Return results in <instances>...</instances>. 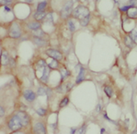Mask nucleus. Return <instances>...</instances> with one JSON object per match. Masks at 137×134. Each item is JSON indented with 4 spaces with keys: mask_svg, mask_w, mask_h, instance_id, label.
I'll return each mask as SVG.
<instances>
[{
    "mask_svg": "<svg viewBox=\"0 0 137 134\" xmlns=\"http://www.w3.org/2000/svg\"><path fill=\"white\" fill-rule=\"evenodd\" d=\"M73 15L74 17L78 18L79 21L85 18L86 16H89V11L86 7L83 6H79L75 8V10L73 12Z\"/></svg>",
    "mask_w": 137,
    "mask_h": 134,
    "instance_id": "nucleus-1",
    "label": "nucleus"
},
{
    "mask_svg": "<svg viewBox=\"0 0 137 134\" xmlns=\"http://www.w3.org/2000/svg\"><path fill=\"white\" fill-rule=\"evenodd\" d=\"M22 122L20 119V118L17 115L13 116V118L10 120L9 123H8V126H9L10 129H11L12 131H16L20 129L22 127Z\"/></svg>",
    "mask_w": 137,
    "mask_h": 134,
    "instance_id": "nucleus-2",
    "label": "nucleus"
},
{
    "mask_svg": "<svg viewBox=\"0 0 137 134\" xmlns=\"http://www.w3.org/2000/svg\"><path fill=\"white\" fill-rule=\"evenodd\" d=\"M72 6H73V3L72 2H67L63 7V9L61 10V16L63 18H66L69 16L72 11Z\"/></svg>",
    "mask_w": 137,
    "mask_h": 134,
    "instance_id": "nucleus-3",
    "label": "nucleus"
},
{
    "mask_svg": "<svg viewBox=\"0 0 137 134\" xmlns=\"http://www.w3.org/2000/svg\"><path fill=\"white\" fill-rule=\"evenodd\" d=\"M21 29H20L19 26L16 24H13L10 28V37H12L13 39H17L21 36Z\"/></svg>",
    "mask_w": 137,
    "mask_h": 134,
    "instance_id": "nucleus-4",
    "label": "nucleus"
},
{
    "mask_svg": "<svg viewBox=\"0 0 137 134\" xmlns=\"http://www.w3.org/2000/svg\"><path fill=\"white\" fill-rule=\"evenodd\" d=\"M46 54L49 56L53 58V59H55L56 61H60V60L62 59V54L59 51H57V50H56V49H47L46 50Z\"/></svg>",
    "mask_w": 137,
    "mask_h": 134,
    "instance_id": "nucleus-5",
    "label": "nucleus"
},
{
    "mask_svg": "<svg viewBox=\"0 0 137 134\" xmlns=\"http://www.w3.org/2000/svg\"><path fill=\"white\" fill-rule=\"evenodd\" d=\"M16 115H17L21 122H22V125H27L29 122V117L28 115L25 113V112H21V111H19L17 112V114H16Z\"/></svg>",
    "mask_w": 137,
    "mask_h": 134,
    "instance_id": "nucleus-6",
    "label": "nucleus"
},
{
    "mask_svg": "<svg viewBox=\"0 0 137 134\" xmlns=\"http://www.w3.org/2000/svg\"><path fill=\"white\" fill-rule=\"evenodd\" d=\"M34 132L39 134H44L46 132L44 125L41 122H38L35 125V126H34Z\"/></svg>",
    "mask_w": 137,
    "mask_h": 134,
    "instance_id": "nucleus-7",
    "label": "nucleus"
},
{
    "mask_svg": "<svg viewBox=\"0 0 137 134\" xmlns=\"http://www.w3.org/2000/svg\"><path fill=\"white\" fill-rule=\"evenodd\" d=\"M128 16L131 19H136L137 18V8L134 7L133 6H131L129 9L127 10Z\"/></svg>",
    "mask_w": 137,
    "mask_h": 134,
    "instance_id": "nucleus-8",
    "label": "nucleus"
},
{
    "mask_svg": "<svg viewBox=\"0 0 137 134\" xmlns=\"http://www.w3.org/2000/svg\"><path fill=\"white\" fill-rule=\"evenodd\" d=\"M24 97L28 101L31 102L35 99V94L31 90H25L24 93Z\"/></svg>",
    "mask_w": 137,
    "mask_h": 134,
    "instance_id": "nucleus-9",
    "label": "nucleus"
},
{
    "mask_svg": "<svg viewBox=\"0 0 137 134\" xmlns=\"http://www.w3.org/2000/svg\"><path fill=\"white\" fill-rule=\"evenodd\" d=\"M125 44L126 46H128V48H133L135 45V42L132 40V39L130 36H125Z\"/></svg>",
    "mask_w": 137,
    "mask_h": 134,
    "instance_id": "nucleus-10",
    "label": "nucleus"
},
{
    "mask_svg": "<svg viewBox=\"0 0 137 134\" xmlns=\"http://www.w3.org/2000/svg\"><path fill=\"white\" fill-rule=\"evenodd\" d=\"M49 68L48 67H44V71H43V74H42V76L41 77V81L46 82L49 78Z\"/></svg>",
    "mask_w": 137,
    "mask_h": 134,
    "instance_id": "nucleus-11",
    "label": "nucleus"
},
{
    "mask_svg": "<svg viewBox=\"0 0 137 134\" xmlns=\"http://www.w3.org/2000/svg\"><path fill=\"white\" fill-rule=\"evenodd\" d=\"M46 16V13L44 11H37L34 14V18L36 21H42V19L45 18Z\"/></svg>",
    "mask_w": 137,
    "mask_h": 134,
    "instance_id": "nucleus-12",
    "label": "nucleus"
},
{
    "mask_svg": "<svg viewBox=\"0 0 137 134\" xmlns=\"http://www.w3.org/2000/svg\"><path fill=\"white\" fill-rule=\"evenodd\" d=\"M1 62H2V64L3 65H6L9 63V56H8V53L7 52L4 51L2 53V55H1Z\"/></svg>",
    "mask_w": 137,
    "mask_h": 134,
    "instance_id": "nucleus-13",
    "label": "nucleus"
},
{
    "mask_svg": "<svg viewBox=\"0 0 137 134\" xmlns=\"http://www.w3.org/2000/svg\"><path fill=\"white\" fill-rule=\"evenodd\" d=\"M34 42L35 43V44L38 46H44L46 45V42L43 39H42L41 38L39 37H37V38H35V39H34Z\"/></svg>",
    "mask_w": 137,
    "mask_h": 134,
    "instance_id": "nucleus-14",
    "label": "nucleus"
},
{
    "mask_svg": "<svg viewBox=\"0 0 137 134\" xmlns=\"http://www.w3.org/2000/svg\"><path fill=\"white\" fill-rule=\"evenodd\" d=\"M40 24L38 22H31L28 24V28L32 30H37L40 28Z\"/></svg>",
    "mask_w": 137,
    "mask_h": 134,
    "instance_id": "nucleus-15",
    "label": "nucleus"
},
{
    "mask_svg": "<svg viewBox=\"0 0 137 134\" xmlns=\"http://www.w3.org/2000/svg\"><path fill=\"white\" fill-rule=\"evenodd\" d=\"M84 74H85V70H84L83 68H81L80 72H79V76H78V79H77V81H76L77 83H80L83 80V79H84Z\"/></svg>",
    "mask_w": 137,
    "mask_h": 134,
    "instance_id": "nucleus-16",
    "label": "nucleus"
},
{
    "mask_svg": "<svg viewBox=\"0 0 137 134\" xmlns=\"http://www.w3.org/2000/svg\"><path fill=\"white\" fill-rule=\"evenodd\" d=\"M46 6V2H42L38 5L37 10L38 11H43L45 10Z\"/></svg>",
    "mask_w": 137,
    "mask_h": 134,
    "instance_id": "nucleus-17",
    "label": "nucleus"
},
{
    "mask_svg": "<svg viewBox=\"0 0 137 134\" xmlns=\"http://www.w3.org/2000/svg\"><path fill=\"white\" fill-rule=\"evenodd\" d=\"M130 37L132 39V40L135 42V43H137V31L132 30L130 32Z\"/></svg>",
    "mask_w": 137,
    "mask_h": 134,
    "instance_id": "nucleus-18",
    "label": "nucleus"
},
{
    "mask_svg": "<svg viewBox=\"0 0 137 134\" xmlns=\"http://www.w3.org/2000/svg\"><path fill=\"white\" fill-rule=\"evenodd\" d=\"M104 92L106 93V94L107 95L108 97H111L113 95V91H112V89H111V88L109 86H106L104 88Z\"/></svg>",
    "mask_w": 137,
    "mask_h": 134,
    "instance_id": "nucleus-19",
    "label": "nucleus"
},
{
    "mask_svg": "<svg viewBox=\"0 0 137 134\" xmlns=\"http://www.w3.org/2000/svg\"><path fill=\"white\" fill-rule=\"evenodd\" d=\"M89 18H90V16H86L85 18L81 20V21H80V24H81L82 26H84V27L86 26V25H87V24H89Z\"/></svg>",
    "mask_w": 137,
    "mask_h": 134,
    "instance_id": "nucleus-20",
    "label": "nucleus"
},
{
    "mask_svg": "<svg viewBox=\"0 0 137 134\" xmlns=\"http://www.w3.org/2000/svg\"><path fill=\"white\" fill-rule=\"evenodd\" d=\"M49 67L50 68H56L57 67H58V63H57V61H56V60H53L52 62H51L49 64Z\"/></svg>",
    "mask_w": 137,
    "mask_h": 134,
    "instance_id": "nucleus-21",
    "label": "nucleus"
},
{
    "mask_svg": "<svg viewBox=\"0 0 137 134\" xmlns=\"http://www.w3.org/2000/svg\"><path fill=\"white\" fill-rule=\"evenodd\" d=\"M68 102H69V99H68L67 97L64 98V100L61 102V104H60V107H65V106L68 104Z\"/></svg>",
    "mask_w": 137,
    "mask_h": 134,
    "instance_id": "nucleus-22",
    "label": "nucleus"
},
{
    "mask_svg": "<svg viewBox=\"0 0 137 134\" xmlns=\"http://www.w3.org/2000/svg\"><path fill=\"white\" fill-rule=\"evenodd\" d=\"M68 28H69V29H70L71 31H74L75 30L74 24L71 21H69V22H68Z\"/></svg>",
    "mask_w": 137,
    "mask_h": 134,
    "instance_id": "nucleus-23",
    "label": "nucleus"
},
{
    "mask_svg": "<svg viewBox=\"0 0 137 134\" xmlns=\"http://www.w3.org/2000/svg\"><path fill=\"white\" fill-rule=\"evenodd\" d=\"M37 114L40 116H43L46 114V111L43 108H39V109L37 110Z\"/></svg>",
    "mask_w": 137,
    "mask_h": 134,
    "instance_id": "nucleus-24",
    "label": "nucleus"
},
{
    "mask_svg": "<svg viewBox=\"0 0 137 134\" xmlns=\"http://www.w3.org/2000/svg\"><path fill=\"white\" fill-rule=\"evenodd\" d=\"M38 94L39 96H42V95H44L45 94V91L43 89V88H39L38 90Z\"/></svg>",
    "mask_w": 137,
    "mask_h": 134,
    "instance_id": "nucleus-25",
    "label": "nucleus"
},
{
    "mask_svg": "<svg viewBox=\"0 0 137 134\" xmlns=\"http://www.w3.org/2000/svg\"><path fill=\"white\" fill-rule=\"evenodd\" d=\"M61 74H62V79H64L65 77H67L68 75V72L65 70H62L61 71Z\"/></svg>",
    "mask_w": 137,
    "mask_h": 134,
    "instance_id": "nucleus-26",
    "label": "nucleus"
},
{
    "mask_svg": "<svg viewBox=\"0 0 137 134\" xmlns=\"http://www.w3.org/2000/svg\"><path fill=\"white\" fill-rule=\"evenodd\" d=\"M35 35H37V37H39V36H42V35H43V33H42V31H36L35 32Z\"/></svg>",
    "mask_w": 137,
    "mask_h": 134,
    "instance_id": "nucleus-27",
    "label": "nucleus"
},
{
    "mask_svg": "<svg viewBox=\"0 0 137 134\" xmlns=\"http://www.w3.org/2000/svg\"><path fill=\"white\" fill-rule=\"evenodd\" d=\"M131 6H125V7H122V8H121V10L122 11H127L128 9H129V7H130Z\"/></svg>",
    "mask_w": 137,
    "mask_h": 134,
    "instance_id": "nucleus-28",
    "label": "nucleus"
},
{
    "mask_svg": "<svg viewBox=\"0 0 137 134\" xmlns=\"http://www.w3.org/2000/svg\"><path fill=\"white\" fill-rule=\"evenodd\" d=\"M0 110H1V114H0V116H3V114H4V110H3V108L1 107H0Z\"/></svg>",
    "mask_w": 137,
    "mask_h": 134,
    "instance_id": "nucleus-29",
    "label": "nucleus"
},
{
    "mask_svg": "<svg viewBox=\"0 0 137 134\" xmlns=\"http://www.w3.org/2000/svg\"><path fill=\"white\" fill-rule=\"evenodd\" d=\"M85 126H83V127H82V129H81L79 130V133H84V132H84V131H85Z\"/></svg>",
    "mask_w": 137,
    "mask_h": 134,
    "instance_id": "nucleus-30",
    "label": "nucleus"
},
{
    "mask_svg": "<svg viewBox=\"0 0 137 134\" xmlns=\"http://www.w3.org/2000/svg\"><path fill=\"white\" fill-rule=\"evenodd\" d=\"M130 3H131V6H133L135 3V2H136V0H130Z\"/></svg>",
    "mask_w": 137,
    "mask_h": 134,
    "instance_id": "nucleus-31",
    "label": "nucleus"
},
{
    "mask_svg": "<svg viewBox=\"0 0 137 134\" xmlns=\"http://www.w3.org/2000/svg\"><path fill=\"white\" fill-rule=\"evenodd\" d=\"M100 109H101V106H100V104H98V105H97V109H96V111H100Z\"/></svg>",
    "mask_w": 137,
    "mask_h": 134,
    "instance_id": "nucleus-32",
    "label": "nucleus"
},
{
    "mask_svg": "<svg viewBox=\"0 0 137 134\" xmlns=\"http://www.w3.org/2000/svg\"><path fill=\"white\" fill-rule=\"evenodd\" d=\"M3 1H4L6 3H10L11 1H12V0H2V2Z\"/></svg>",
    "mask_w": 137,
    "mask_h": 134,
    "instance_id": "nucleus-33",
    "label": "nucleus"
},
{
    "mask_svg": "<svg viewBox=\"0 0 137 134\" xmlns=\"http://www.w3.org/2000/svg\"><path fill=\"white\" fill-rule=\"evenodd\" d=\"M5 10H6V11H10V10L9 8H8V7H7L6 6H5Z\"/></svg>",
    "mask_w": 137,
    "mask_h": 134,
    "instance_id": "nucleus-34",
    "label": "nucleus"
},
{
    "mask_svg": "<svg viewBox=\"0 0 137 134\" xmlns=\"http://www.w3.org/2000/svg\"><path fill=\"white\" fill-rule=\"evenodd\" d=\"M27 2H28V3H31V2H32V0H26Z\"/></svg>",
    "mask_w": 137,
    "mask_h": 134,
    "instance_id": "nucleus-35",
    "label": "nucleus"
},
{
    "mask_svg": "<svg viewBox=\"0 0 137 134\" xmlns=\"http://www.w3.org/2000/svg\"><path fill=\"white\" fill-rule=\"evenodd\" d=\"M132 133H137V131H136V130H135L134 132H132Z\"/></svg>",
    "mask_w": 137,
    "mask_h": 134,
    "instance_id": "nucleus-36",
    "label": "nucleus"
}]
</instances>
